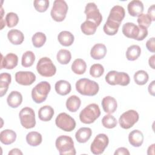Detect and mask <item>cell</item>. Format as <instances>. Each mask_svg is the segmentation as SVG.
<instances>
[{"label":"cell","instance_id":"10","mask_svg":"<svg viewBox=\"0 0 155 155\" xmlns=\"http://www.w3.org/2000/svg\"><path fill=\"white\" fill-rule=\"evenodd\" d=\"M139 119V115L136 111L129 110L120 115L119 123L122 128L129 129L138 121Z\"/></svg>","mask_w":155,"mask_h":155},{"label":"cell","instance_id":"38","mask_svg":"<svg viewBox=\"0 0 155 155\" xmlns=\"http://www.w3.org/2000/svg\"><path fill=\"white\" fill-rule=\"evenodd\" d=\"M119 26L120 25L113 23L107 20L106 22L105 23L103 27V30L105 33L107 35L113 36L117 33Z\"/></svg>","mask_w":155,"mask_h":155},{"label":"cell","instance_id":"47","mask_svg":"<svg viewBox=\"0 0 155 155\" xmlns=\"http://www.w3.org/2000/svg\"><path fill=\"white\" fill-rule=\"evenodd\" d=\"M147 15L150 16L152 21L155 20V5L154 4L151 5L148 9Z\"/></svg>","mask_w":155,"mask_h":155},{"label":"cell","instance_id":"23","mask_svg":"<svg viewBox=\"0 0 155 155\" xmlns=\"http://www.w3.org/2000/svg\"><path fill=\"white\" fill-rule=\"evenodd\" d=\"M16 139V133L12 130L6 129L0 133V140L4 145L13 143Z\"/></svg>","mask_w":155,"mask_h":155},{"label":"cell","instance_id":"9","mask_svg":"<svg viewBox=\"0 0 155 155\" xmlns=\"http://www.w3.org/2000/svg\"><path fill=\"white\" fill-rule=\"evenodd\" d=\"M55 124L58 128L68 132L73 131L76 127L75 120L66 113L59 114L55 119Z\"/></svg>","mask_w":155,"mask_h":155},{"label":"cell","instance_id":"17","mask_svg":"<svg viewBox=\"0 0 155 155\" xmlns=\"http://www.w3.org/2000/svg\"><path fill=\"white\" fill-rule=\"evenodd\" d=\"M101 104L104 112L108 114L114 113L117 107V103L116 99L110 96L104 97L102 100Z\"/></svg>","mask_w":155,"mask_h":155},{"label":"cell","instance_id":"21","mask_svg":"<svg viewBox=\"0 0 155 155\" xmlns=\"http://www.w3.org/2000/svg\"><path fill=\"white\" fill-rule=\"evenodd\" d=\"M22 102V96L18 91H12L7 96V102L12 108L18 107Z\"/></svg>","mask_w":155,"mask_h":155},{"label":"cell","instance_id":"51","mask_svg":"<svg viewBox=\"0 0 155 155\" xmlns=\"http://www.w3.org/2000/svg\"><path fill=\"white\" fill-rule=\"evenodd\" d=\"M154 145H155V144L153 143L148 147V150H147V154L148 155H150V154L154 155Z\"/></svg>","mask_w":155,"mask_h":155},{"label":"cell","instance_id":"4","mask_svg":"<svg viewBox=\"0 0 155 155\" xmlns=\"http://www.w3.org/2000/svg\"><path fill=\"white\" fill-rule=\"evenodd\" d=\"M51 90L50 84L47 81L38 83L31 91V97L36 104H41L45 101Z\"/></svg>","mask_w":155,"mask_h":155},{"label":"cell","instance_id":"20","mask_svg":"<svg viewBox=\"0 0 155 155\" xmlns=\"http://www.w3.org/2000/svg\"><path fill=\"white\" fill-rule=\"evenodd\" d=\"M107 48L103 44H95L90 51L91 57L95 60H99L103 59L107 54Z\"/></svg>","mask_w":155,"mask_h":155},{"label":"cell","instance_id":"14","mask_svg":"<svg viewBox=\"0 0 155 155\" xmlns=\"http://www.w3.org/2000/svg\"><path fill=\"white\" fill-rule=\"evenodd\" d=\"M125 15V10L120 5H114L110 10L107 21L113 23L120 25L121 22L124 19Z\"/></svg>","mask_w":155,"mask_h":155},{"label":"cell","instance_id":"5","mask_svg":"<svg viewBox=\"0 0 155 155\" xmlns=\"http://www.w3.org/2000/svg\"><path fill=\"white\" fill-rule=\"evenodd\" d=\"M105 81L111 85H120L126 86L130 84L129 75L125 72H118L115 70L110 71L105 76Z\"/></svg>","mask_w":155,"mask_h":155},{"label":"cell","instance_id":"7","mask_svg":"<svg viewBox=\"0 0 155 155\" xmlns=\"http://www.w3.org/2000/svg\"><path fill=\"white\" fill-rule=\"evenodd\" d=\"M68 9V5L65 1L55 0L50 12L52 19L56 22L63 21L66 17Z\"/></svg>","mask_w":155,"mask_h":155},{"label":"cell","instance_id":"39","mask_svg":"<svg viewBox=\"0 0 155 155\" xmlns=\"http://www.w3.org/2000/svg\"><path fill=\"white\" fill-rule=\"evenodd\" d=\"M102 124L105 128L111 129L116 127L117 121L113 116L111 114H107L102 119Z\"/></svg>","mask_w":155,"mask_h":155},{"label":"cell","instance_id":"31","mask_svg":"<svg viewBox=\"0 0 155 155\" xmlns=\"http://www.w3.org/2000/svg\"><path fill=\"white\" fill-rule=\"evenodd\" d=\"M87 69V64L82 59H75L71 65V70L76 74H83Z\"/></svg>","mask_w":155,"mask_h":155},{"label":"cell","instance_id":"50","mask_svg":"<svg viewBox=\"0 0 155 155\" xmlns=\"http://www.w3.org/2000/svg\"><path fill=\"white\" fill-rule=\"evenodd\" d=\"M154 59H155V55L153 54L151 57H150V58L148 59L149 65L153 69L155 68V67H154Z\"/></svg>","mask_w":155,"mask_h":155},{"label":"cell","instance_id":"30","mask_svg":"<svg viewBox=\"0 0 155 155\" xmlns=\"http://www.w3.org/2000/svg\"><path fill=\"white\" fill-rule=\"evenodd\" d=\"M42 135L37 131L29 132L26 136L27 143L31 147H37L42 142Z\"/></svg>","mask_w":155,"mask_h":155},{"label":"cell","instance_id":"27","mask_svg":"<svg viewBox=\"0 0 155 155\" xmlns=\"http://www.w3.org/2000/svg\"><path fill=\"white\" fill-rule=\"evenodd\" d=\"M12 77L8 73H2L0 74V96L5 95L8 90L9 84H10Z\"/></svg>","mask_w":155,"mask_h":155},{"label":"cell","instance_id":"36","mask_svg":"<svg viewBox=\"0 0 155 155\" xmlns=\"http://www.w3.org/2000/svg\"><path fill=\"white\" fill-rule=\"evenodd\" d=\"M35 61V53L31 51H27L22 54L21 59V64L24 67H30L33 65Z\"/></svg>","mask_w":155,"mask_h":155},{"label":"cell","instance_id":"45","mask_svg":"<svg viewBox=\"0 0 155 155\" xmlns=\"http://www.w3.org/2000/svg\"><path fill=\"white\" fill-rule=\"evenodd\" d=\"M155 38L154 37L149 39L146 42V47L148 51L152 53L155 52Z\"/></svg>","mask_w":155,"mask_h":155},{"label":"cell","instance_id":"16","mask_svg":"<svg viewBox=\"0 0 155 155\" xmlns=\"http://www.w3.org/2000/svg\"><path fill=\"white\" fill-rule=\"evenodd\" d=\"M122 31L125 36L128 38L136 39L139 35V27L134 23L127 22L123 25Z\"/></svg>","mask_w":155,"mask_h":155},{"label":"cell","instance_id":"44","mask_svg":"<svg viewBox=\"0 0 155 155\" xmlns=\"http://www.w3.org/2000/svg\"><path fill=\"white\" fill-rule=\"evenodd\" d=\"M138 27L139 29V32L136 40L140 41L143 40L147 36L148 30H147V28H145L143 27H141V26H138Z\"/></svg>","mask_w":155,"mask_h":155},{"label":"cell","instance_id":"24","mask_svg":"<svg viewBox=\"0 0 155 155\" xmlns=\"http://www.w3.org/2000/svg\"><path fill=\"white\" fill-rule=\"evenodd\" d=\"M92 134V131L90 128L82 127L79 128L75 134L76 140L81 143L87 142Z\"/></svg>","mask_w":155,"mask_h":155},{"label":"cell","instance_id":"13","mask_svg":"<svg viewBox=\"0 0 155 155\" xmlns=\"http://www.w3.org/2000/svg\"><path fill=\"white\" fill-rule=\"evenodd\" d=\"M15 80L20 85L28 86L36 81V75L31 71H20L16 73Z\"/></svg>","mask_w":155,"mask_h":155},{"label":"cell","instance_id":"34","mask_svg":"<svg viewBox=\"0 0 155 155\" xmlns=\"http://www.w3.org/2000/svg\"><path fill=\"white\" fill-rule=\"evenodd\" d=\"M56 58L59 63L62 65H66L71 61V54L68 50L61 49L57 53Z\"/></svg>","mask_w":155,"mask_h":155},{"label":"cell","instance_id":"2","mask_svg":"<svg viewBox=\"0 0 155 155\" xmlns=\"http://www.w3.org/2000/svg\"><path fill=\"white\" fill-rule=\"evenodd\" d=\"M55 145L61 155H75L76 152L72 138L68 136H59L55 142Z\"/></svg>","mask_w":155,"mask_h":155},{"label":"cell","instance_id":"28","mask_svg":"<svg viewBox=\"0 0 155 155\" xmlns=\"http://www.w3.org/2000/svg\"><path fill=\"white\" fill-rule=\"evenodd\" d=\"M54 115V110L50 105H44L38 111V117L41 120L50 121Z\"/></svg>","mask_w":155,"mask_h":155},{"label":"cell","instance_id":"49","mask_svg":"<svg viewBox=\"0 0 155 155\" xmlns=\"http://www.w3.org/2000/svg\"><path fill=\"white\" fill-rule=\"evenodd\" d=\"M15 155V154H21L22 155L23 153L18 148H13L12 150H11L9 153H8V155Z\"/></svg>","mask_w":155,"mask_h":155},{"label":"cell","instance_id":"18","mask_svg":"<svg viewBox=\"0 0 155 155\" xmlns=\"http://www.w3.org/2000/svg\"><path fill=\"white\" fill-rule=\"evenodd\" d=\"M128 13L134 17L140 15L144 9L143 3L139 0H133L130 1L127 6Z\"/></svg>","mask_w":155,"mask_h":155},{"label":"cell","instance_id":"46","mask_svg":"<svg viewBox=\"0 0 155 155\" xmlns=\"http://www.w3.org/2000/svg\"><path fill=\"white\" fill-rule=\"evenodd\" d=\"M114 155H129L130 154V152L128 150L127 148H125V147H120L118 148L114 152Z\"/></svg>","mask_w":155,"mask_h":155},{"label":"cell","instance_id":"33","mask_svg":"<svg viewBox=\"0 0 155 155\" xmlns=\"http://www.w3.org/2000/svg\"><path fill=\"white\" fill-rule=\"evenodd\" d=\"M97 25L92 21L86 20L81 25L82 32L85 35H92L95 33Z\"/></svg>","mask_w":155,"mask_h":155},{"label":"cell","instance_id":"41","mask_svg":"<svg viewBox=\"0 0 155 155\" xmlns=\"http://www.w3.org/2000/svg\"><path fill=\"white\" fill-rule=\"evenodd\" d=\"M104 72V67L100 64H94L90 68V75L95 78L101 77Z\"/></svg>","mask_w":155,"mask_h":155},{"label":"cell","instance_id":"37","mask_svg":"<svg viewBox=\"0 0 155 155\" xmlns=\"http://www.w3.org/2000/svg\"><path fill=\"white\" fill-rule=\"evenodd\" d=\"M46 40V36L42 32H36L33 35L31 38L33 45L36 48H40L42 47L45 43Z\"/></svg>","mask_w":155,"mask_h":155},{"label":"cell","instance_id":"40","mask_svg":"<svg viewBox=\"0 0 155 155\" xmlns=\"http://www.w3.org/2000/svg\"><path fill=\"white\" fill-rule=\"evenodd\" d=\"M5 22L8 27L12 28L18 24L19 22V17L16 13L9 12L6 15Z\"/></svg>","mask_w":155,"mask_h":155},{"label":"cell","instance_id":"48","mask_svg":"<svg viewBox=\"0 0 155 155\" xmlns=\"http://www.w3.org/2000/svg\"><path fill=\"white\" fill-rule=\"evenodd\" d=\"M155 81H153L148 85V92L149 93L152 95V96H154V93H155V91H154V87H155Z\"/></svg>","mask_w":155,"mask_h":155},{"label":"cell","instance_id":"3","mask_svg":"<svg viewBox=\"0 0 155 155\" xmlns=\"http://www.w3.org/2000/svg\"><path fill=\"white\" fill-rule=\"evenodd\" d=\"M101 115L100 108L96 104H90L79 113V119L85 124L93 123Z\"/></svg>","mask_w":155,"mask_h":155},{"label":"cell","instance_id":"32","mask_svg":"<svg viewBox=\"0 0 155 155\" xmlns=\"http://www.w3.org/2000/svg\"><path fill=\"white\" fill-rule=\"evenodd\" d=\"M140 47L137 45H132L127 48L125 55L128 61H133L136 60L140 56Z\"/></svg>","mask_w":155,"mask_h":155},{"label":"cell","instance_id":"11","mask_svg":"<svg viewBox=\"0 0 155 155\" xmlns=\"http://www.w3.org/2000/svg\"><path fill=\"white\" fill-rule=\"evenodd\" d=\"M109 143L108 136L104 133L97 134L91 144L90 150L94 154H101L107 147Z\"/></svg>","mask_w":155,"mask_h":155},{"label":"cell","instance_id":"35","mask_svg":"<svg viewBox=\"0 0 155 155\" xmlns=\"http://www.w3.org/2000/svg\"><path fill=\"white\" fill-rule=\"evenodd\" d=\"M133 78L136 84L139 85H143L148 82L149 76L145 71L141 70L137 71L134 73Z\"/></svg>","mask_w":155,"mask_h":155},{"label":"cell","instance_id":"42","mask_svg":"<svg viewBox=\"0 0 155 155\" xmlns=\"http://www.w3.org/2000/svg\"><path fill=\"white\" fill-rule=\"evenodd\" d=\"M33 5L36 11L43 13L48 8L49 1L48 0H36L33 2Z\"/></svg>","mask_w":155,"mask_h":155},{"label":"cell","instance_id":"25","mask_svg":"<svg viewBox=\"0 0 155 155\" xmlns=\"http://www.w3.org/2000/svg\"><path fill=\"white\" fill-rule=\"evenodd\" d=\"M54 88L58 94L65 96L71 91V86L69 82L65 80H60L56 82Z\"/></svg>","mask_w":155,"mask_h":155},{"label":"cell","instance_id":"26","mask_svg":"<svg viewBox=\"0 0 155 155\" xmlns=\"http://www.w3.org/2000/svg\"><path fill=\"white\" fill-rule=\"evenodd\" d=\"M58 39L62 45L68 47L73 44L74 38L71 32L68 31H62L58 34Z\"/></svg>","mask_w":155,"mask_h":155},{"label":"cell","instance_id":"19","mask_svg":"<svg viewBox=\"0 0 155 155\" xmlns=\"http://www.w3.org/2000/svg\"><path fill=\"white\" fill-rule=\"evenodd\" d=\"M143 134L139 130L131 131L128 135V141L134 147H140L143 142Z\"/></svg>","mask_w":155,"mask_h":155},{"label":"cell","instance_id":"6","mask_svg":"<svg viewBox=\"0 0 155 155\" xmlns=\"http://www.w3.org/2000/svg\"><path fill=\"white\" fill-rule=\"evenodd\" d=\"M38 73L44 77H51L56 72V68L52 61L48 57L41 58L36 65Z\"/></svg>","mask_w":155,"mask_h":155},{"label":"cell","instance_id":"15","mask_svg":"<svg viewBox=\"0 0 155 155\" xmlns=\"http://www.w3.org/2000/svg\"><path fill=\"white\" fill-rule=\"evenodd\" d=\"M18 63V57L15 53H8L5 57L1 54V69L5 68L12 70L16 67Z\"/></svg>","mask_w":155,"mask_h":155},{"label":"cell","instance_id":"1","mask_svg":"<svg viewBox=\"0 0 155 155\" xmlns=\"http://www.w3.org/2000/svg\"><path fill=\"white\" fill-rule=\"evenodd\" d=\"M77 91L82 95L93 96L97 94L99 86V84L92 80L87 78L79 79L76 83Z\"/></svg>","mask_w":155,"mask_h":155},{"label":"cell","instance_id":"29","mask_svg":"<svg viewBox=\"0 0 155 155\" xmlns=\"http://www.w3.org/2000/svg\"><path fill=\"white\" fill-rule=\"evenodd\" d=\"M81 104V101L79 97L76 95L70 96L66 101V107L70 112H76L79 108Z\"/></svg>","mask_w":155,"mask_h":155},{"label":"cell","instance_id":"8","mask_svg":"<svg viewBox=\"0 0 155 155\" xmlns=\"http://www.w3.org/2000/svg\"><path fill=\"white\" fill-rule=\"evenodd\" d=\"M21 124L26 129L35 127L36 125L35 113L34 110L30 107H24L21 109L19 114Z\"/></svg>","mask_w":155,"mask_h":155},{"label":"cell","instance_id":"22","mask_svg":"<svg viewBox=\"0 0 155 155\" xmlns=\"http://www.w3.org/2000/svg\"><path fill=\"white\" fill-rule=\"evenodd\" d=\"M7 38L13 45H20L24 40L23 33L17 29L10 30L7 33Z\"/></svg>","mask_w":155,"mask_h":155},{"label":"cell","instance_id":"43","mask_svg":"<svg viewBox=\"0 0 155 155\" xmlns=\"http://www.w3.org/2000/svg\"><path fill=\"white\" fill-rule=\"evenodd\" d=\"M137 21L139 24V26H141L145 28H147L151 25L152 21L147 14L142 13L138 16Z\"/></svg>","mask_w":155,"mask_h":155},{"label":"cell","instance_id":"12","mask_svg":"<svg viewBox=\"0 0 155 155\" xmlns=\"http://www.w3.org/2000/svg\"><path fill=\"white\" fill-rule=\"evenodd\" d=\"M84 13L86 15V20L93 22L97 27L101 24L102 16L95 3H88L85 6Z\"/></svg>","mask_w":155,"mask_h":155}]
</instances>
